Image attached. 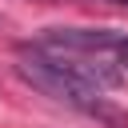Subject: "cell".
<instances>
[{
    "label": "cell",
    "instance_id": "2",
    "mask_svg": "<svg viewBox=\"0 0 128 128\" xmlns=\"http://www.w3.org/2000/svg\"><path fill=\"white\" fill-rule=\"evenodd\" d=\"M112 60H116L120 68H128V36H124V40H120V48L112 52Z\"/></svg>",
    "mask_w": 128,
    "mask_h": 128
},
{
    "label": "cell",
    "instance_id": "3",
    "mask_svg": "<svg viewBox=\"0 0 128 128\" xmlns=\"http://www.w3.org/2000/svg\"><path fill=\"white\" fill-rule=\"evenodd\" d=\"M100 4H120V8H128V0H100Z\"/></svg>",
    "mask_w": 128,
    "mask_h": 128
},
{
    "label": "cell",
    "instance_id": "1",
    "mask_svg": "<svg viewBox=\"0 0 128 128\" xmlns=\"http://www.w3.org/2000/svg\"><path fill=\"white\" fill-rule=\"evenodd\" d=\"M20 52L24 56L12 64L20 84H28L32 92H40V96H48L56 104H68V108H76V112H84V116H92V120H100L108 128H128V116L120 108H112L96 84H88L76 72H68L52 52H44L36 44H20Z\"/></svg>",
    "mask_w": 128,
    "mask_h": 128
}]
</instances>
